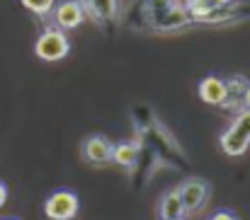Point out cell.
<instances>
[{"label": "cell", "mask_w": 250, "mask_h": 220, "mask_svg": "<svg viewBox=\"0 0 250 220\" xmlns=\"http://www.w3.org/2000/svg\"><path fill=\"white\" fill-rule=\"evenodd\" d=\"M134 15H139L144 19L141 27H146L156 34L182 32V29L197 24L187 15L185 2H180V0H139L134 5Z\"/></svg>", "instance_id": "obj_1"}, {"label": "cell", "mask_w": 250, "mask_h": 220, "mask_svg": "<svg viewBox=\"0 0 250 220\" xmlns=\"http://www.w3.org/2000/svg\"><path fill=\"white\" fill-rule=\"evenodd\" d=\"M180 201H182V208H185V218H192V216H199L209 199H211V184L204 179V177H185L177 186H175Z\"/></svg>", "instance_id": "obj_2"}, {"label": "cell", "mask_w": 250, "mask_h": 220, "mask_svg": "<svg viewBox=\"0 0 250 220\" xmlns=\"http://www.w3.org/2000/svg\"><path fill=\"white\" fill-rule=\"evenodd\" d=\"M78 211H81V199L76 191L68 189H59L49 194L44 201V216L49 220H76Z\"/></svg>", "instance_id": "obj_5"}, {"label": "cell", "mask_w": 250, "mask_h": 220, "mask_svg": "<svg viewBox=\"0 0 250 220\" xmlns=\"http://www.w3.org/2000/svg\"><path fill=\"white\" fill-rule=\"evenodd\" d=\"M141 157V146L136 141H119L114 143V150H112V162L124 167V169H134L136 162Z\"/></svg>", "instance_id": "obj_12"}, {"label": "cell", "mask_w": 250, "mask_h": 220, "mask_svg": "<svg viewBox=\"0 0 250 220\" xmlns=\"http://www.w3.org/2000/svg\"><path fill=\"white\" fill-rule=\"evenodd\" d=\"M156 213L158 220H182L185 218V208H182V201L177 196L175 189H167L158 196L156 201Z\"/></svg>", "instance_id": "obj_11"}, {"label": "cell", "mask_w": 250, "mask_h": 220, "mask_svg": "<svg viewBox=\"0 0 250 220\" xmlns=\"http://www.w3.org/2000/svg\"><path fill=\"white\" fill-rule=\"evenodd\" d=\"M243 111H250V87L246 90V94H243Z\"/></svg>", "instance_id": "obj_16"}, {"label": "cell", "mask_w": 250, "mask_h": 220, "mask_svg": "<svg viewBox=\"0 0 250 220\" xmlns=\"http://www.w3.org/2000/svg\"><path fill=\"white\" fill-rule=\"evenodd\" d=\"M219 147L229 157H241L250 147V111H238L229 128L221 131L219 136Z\"/></svg>", "instance_id": "obj_3"}, {"label": "cell", "mask_w": 250, "mask_h": 220, "mask_svg": "<svg viewBox=\"0 0 250 220\" xmlns=\"http://www.w3.org/2000/svg\"><path fill=\"white\" fill-rule=\"evenodd\" d=\"M250 87V80L246 77L243 73H233L226 77V90H229V94H226V102H224V111H231L233 116L238 114V111H243V94H246V90Z\"/></svg>", "instance_id": "obj_10"}, {"label": "cell", "mask_w": 250, "mask_h": 220, "mask_svg": "<svg viewBox=\"0 0 250 220\" xmlns=\"http://www.w3.org/2000/svg\"><path fill=\"white\" fill-rule=\"evenodd\" d=\"M51 15H54L56 29H61V32H71V29L81 27L85 22V12L81 0H61V2L54 5Z\"/></svg>", "instance_id": "obj_7"}, {"label": "cell", "mask_w": 250, "mask_h": 220, "mask_svg": "<svg viewBox=\"0 0 250 220\" xmlns=\"http://www.w3.org/2000/svg\"><path fill=\"white\" fill-rule=\"evenodd\" d=\"M85 19H92L97 27H104L119 17V0H81Z\"/></svg>", "instance_id": "obj_8"}, {"label": "cell", "mask_w": 250, "mask_h": 220, "mask_svg": "<svg viewBox=\"0 0 250 220\" xmlns=\"http://www.w3.org/2000/svg\"><path fill=\"white\" fill-rule=\"evenodd\" d=\"M197 94H199V99L204 102V104H209V107H224V102H226V94H229V90H226V80L224 77H219V75H207V77H202L199 80V85H197Z\"/></svg>", "instance_id": "obj_9"}, {"label": "cell", "mask_w": 250, "mask_h": 220, "mask_svg": "<svg viewBox=\"0 0 250 220\" xmlns=\"http://www.w3.org/2000/svg\"><path fill=\"white\" fill-rule=\"evenodd\" d=\"M5 220H17V218H5Z\"/></svg>", "instance_id": "obj_17"}, {"label": "cell", "mask_w": 250, "mask_h": 220, "mask_svg": "<svg viewBox=\"0 0 250 220\" xmlns=\"http://www.w3.org/2000/svg\"><path fill=\"white\" fill-rule=\"evenodd\" d=\"M29 12H34V15H39V17H46V15H51V10H54V5H56V0H20Z\"/></svg>", "instance_id": "obj_13"}, {"label": "cell", "mask_w": 250, "mask_h": 220, "mask_svg": "<svg viewBox=\"0 0 250 220\" xmlns=\"http://www.w3.org/2000/svg\"><path fill=\"white\" fill-rule=\"evenodd\" d=\"M68 54H71V39L66 32L56 27H46L34 41V56L39 61L56 63V61H63Z\"/></svg>", "instance_id": "obj_4"}, {"label": "cell", "mask_w": 250, "mask_h": 220, "mask_svg": "<svg viewBox=\"0 0 250 220\" xmlns=\"http://www.w3.org/2000/svg\"><path fill=\"white\" fill-rule=\"evenodd\" d=\"M112 150L114 143L104 133H90L81 143V157L90 167H107L112 162Z\"/></svg>", "instance_id": "obj_6"}, {"label": "cell", "mask_w": 250, "mask_h": 220, "mask_svg": "<svg viewBox=\"0 0 250 220\" xmlns=\"http://www.w3.org/2000/svg\"><path fill=\"white\" fill-rule=\"evenodd\" d=\"M5 203H7V186L0 182V208H2Z\"/></svg>", "instance_id": "obj_15"}, {"label": "cell", "mask_w": 250, "mask_h": 220, "mask_svg": "<svg viewBox=\"0 0 250 220\" xmlns=\"http://www.w3.org/2000/svg\"><path fill=\"white\" fill-rule=\"evenodd\" d=\"M182 220H187V218H182Z\"/></svg>", "instance_id": "obj_18"}, {"label": "cell", "mask_w": 250, "mask_h": 220, "mask_svg": "<svg viewBox=\"0 0 250 220\" xmlns=\"http://www.w3.org/2000/svg\"><path fill=\"white\" fill-rule=\"evenodd\" d=\"M207 220H241L233 211H226V208H221V211H216V213H211Z\"/></svg>", "instance_id": "obj_14"}]
</instances>
